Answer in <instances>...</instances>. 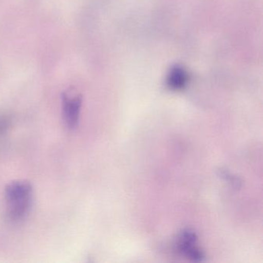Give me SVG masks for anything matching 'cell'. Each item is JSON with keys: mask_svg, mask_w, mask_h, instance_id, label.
Returning <instances> with one entry per match:
<instances>
[{"mask_svg": "<svg viewBox=\"0 0 263 263\" xmlns=\"http://www.w3.org/2000/svg\"><path fill=\"white\" fill-rule=\"evenodd\" d=\"M6 215L11 222L22 221L29 213L33 197V187L27 181H15L5 189Z\"/></svg>", "mask_w": 263, "mask_h": 263, "instance_id": "6da1fadb", "label": "cell"}, {"mask_svg": "<svg viewBox=\"0 0 263 263\" xmlns=\"http://www.w3.org/2000/svg\"><path fill=\"white\" fill-rule=\"evenodd\" d=\"M62 99L64 123L69 129L76 128L79 123L82 98L81 95L64 93Z\"/></svg>", "mask_w": 263, "mask_h": 263, "instance_id": "7a4b0ae2", "label": "cell"}, {"mask_svg": "<svg viewBox=\"0 0 263 263\" xmlns=\"http://www.w3.org/2000/svg\"><path fill=\"white\" fill-rule=\"evenodd\" d=\"M197 235L191 229H185L181 232L178 240V249L189 259L194 261H202L204 255L202 251L196 246Z\"/></svg>", "mask_w": 263, "mask_h": 263, "instance_id": "3957f363", "label": "cell"}, {"mask_svg": "<svg viewBox=\"0 0 263 263\" xmlns=\"http://www.w3.org/2000/svg\"><path fill=\"white\" fill-rule=\"evenodd\" d=\"M189 75L186 69L181 65H175L169 70L166 83L172 90H181L187 86Z\"/></svg>", "mask_w": 263, "mask_h": 263, "instance_id": "277c9868", "label": "cell"}, {"mask_svg": "<svg viewBox=\"0 0 263 263\" xmlns=\"http://www.w3.org/2000/svg\"><path fill=\"white\" fill-rule=\"evenodd\" d=\"M13 126V118L9 112L0 110V151L7 145Z\"/></svg>", "mask_w": 263, "mask_h": 263, "instance_id": "5b68a950", "label": "cell"}, {"mask_svg": "<svg viewBox=\"0 0 263 263\" xmlns=\"http://www.w3.org/2000/svg\"><path fill=\"white\" fill-rule=\"evenodd\" d=\"M220 175H221L222 178H226L228 181H230L232 184H233L235 187H238L239 184H241V182H240L238 178L232 176V175H231L229 172H226V171H220Z\"/></svg>", "mask_w": 263, "mask_h": 263, "instance_id": "8992f818", "label": "cell"}]
</instances>
